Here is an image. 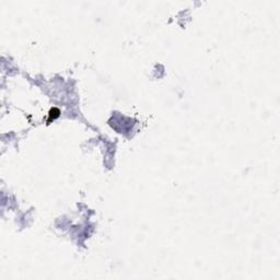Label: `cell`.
<instances>
[{"mask_svg":"<svg viewBox=\"0 0 280 280\" xmlns=\"http://www.w3.org/2000/svg\"><path fill=\"white\" fill-rule=\"evenodd\" d=\"M59 114H60V111L58 110V108H56V107L52 108V110H50V112H49V115H48V120H47V122L50 123L52 120H54V119H56L57 117H59Z\"/></svg>","mask_w":280,"mask_h":280,"instance_id":"6da1fadb","label":"cell"}]
</instances>
